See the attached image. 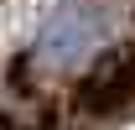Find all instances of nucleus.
Returning a JSON list of instances; mask_svg holds the SVG:
<instances>
[{"mask_svg":"<svg viewBox=\"0 0 135 130\" xmlns=\"http://www.w3.org/2000/svg\"><path fill=\"white\" fill-rule=\"evenodd\" d=\"M99 31H104V11L94 0H62L47 16V26L36 31L31 63L47 68V73H68V68H78L99 47Z\"/></svg>","mask_w":135,"mask_h":130,"instance_id":"1","label":"nucleus"},{"mask_svg":"<svg viewBox=\"0 0 135 130\" xmlns=\"http://www.w3.org/2000/svg\"><path fill=\"white\" fill-rule=\"evenodd\" d=\"M135 104V47H114L104 52L94 73L78 89V109L83 114H119Z\"/></svg>","mask_w":135,"mask_h":130,"instance_id":"2","label":"nucleus"}]
</instances>
